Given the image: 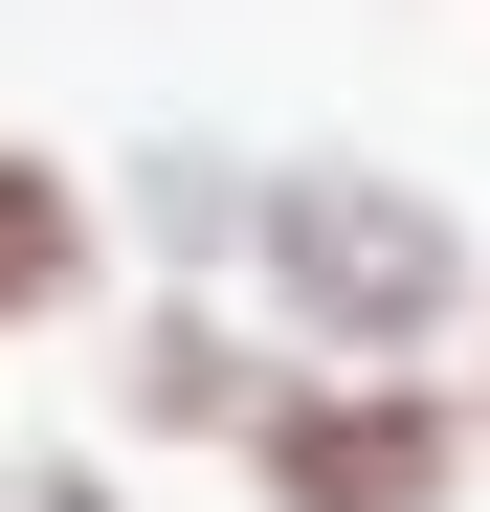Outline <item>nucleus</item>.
Segmentation results:
<instances>
[{
    "instance_id": "1",
    "label": "nucleus",
    "mask_w": 490,
    "mask_h": 512,
    "mask_svg": "<svg viewBox=\"0 0 490 512\" xmlns=\"http://www.w3.org/2000/svg\"><path fill=\"white\" fill-rule=\"evenodd\" d=\"M245 290H268L312 357H424L490 268H468V223H446L424 179H379V156H290V179H245Z\"/></svg>"
},
{
    "instance_id": "2",
    "label": "nucleus",
    "mask_w": 490,
    "mask_h": 512,
    "mask_svg": "<svg viewBox=\"0 0 490 512\" xmlns=\"http://www.w3.org/2000/svg\"><path fill=\"white\" fill-rule=\"evenodd\" d=\"M245 490L268 512H446L468 490V423H446L424 357H312V379L245 401Z\"/></svg>"
},
{
    "instance_id": "3",
    "label": "nucleus",
    "mask_w": 490,
    "mask_h": 512,
    "mask_svg": "<svg viewBox=\"0 0 490 512\" xmlns=\"http://www.w3.org/2000/svg\"><path fill=\"white\" fill-rule=\"evenodd\" d=\"M90 290H112V223H90V179L0 134V334H45V312H90Z\"/></svg>"
},
{
    "instance_id": "4",
    "label": "nucleus",
    "mask_w": 490,
    "mask_h": 512,
    "mask_svg": "<svg viewBox=\"0 0 490 512\" xmlns=\"http://www.w3.org/2000/svg\"><path fill=\"white\" fill-rule=\"evenodd\" d=\"M245 401H268V357H245L223 312H156L134 334V423H223V446H245Z\"/></svg>"
},
{
    "instance_id": "5",
    "label": "nucleus",
    "mask_w": 490,
    "mask_h": 512,
    "mask_svg": "<svg viewBox=\"0 0 490 512\" xmlns=\"http://www.w3.org/2000/svg\"><path fill=\"white\" fill-rule=\"evenodd\" d=\"M45 512H112V490H45Z\"/></svg>"
}]
</instances>
